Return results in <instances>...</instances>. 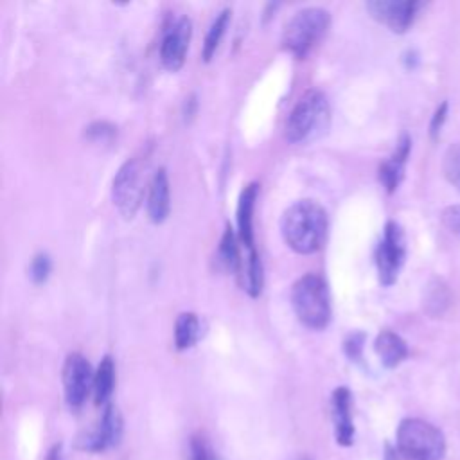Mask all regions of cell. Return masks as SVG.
Returning a JSON list of instances; mask_svg holds the SVG:
<instances>
[{"label":"cell","instance_id":"6da1fadb","mask_svg":"<svg viewBox=\"0 0 460 460\" xmlns=\"http://www.w3.org/2000/svg\"><path fill=\"white\" fill-rule=\"evenodd\" d=\"M327 212L313 199H300L289 205L280 217L284 243L296 253L307 255L320 250L327 235Z\"/></svg>","mask_w":460,"mask_h":460},{"label":"cell","instance_id":"7a4b0ae2","mask_svg":"<svg viewBox=\"0 0 460 460\" xmlns=\"http://www.w3.org/2000/svg\"><path fill=\"white\" fill-rule=\"evenodd\" d=\"M331 122L329 101L320 90L305 92L293 106L286 120V140L291 144H307L320 138Z\"/></svg>","mask_w":460,"mask_h":460},{"label":"cell","instance_id":"3957f363","mask_svg":"<svg viewBox=\"0 0 460 460\" xmlns=\"http://www.w3.org/2000/svg\"><path fill=\"white\" fill-rule=\"evenodd\" d=\"M395 447L402 460H442L446 437L435 424L419 417H406L397 426Z\"/></svg>","mask_w":460,"mask_h":460},{"label":"cell","instance_id":"277c9868","mask_svg":"<svg viewBox=\"0 0 460 460\" xmlns=\"http://www.w3.org/2000/svg\"><path fill=\"white\" fill-rule=\"evenodd\" d=\"M291 305L302 325L323 329L331 320V296L327 284L314 273L302 275L291 288Z\"/></svg>","mask_w":460,"mask_h":460},{"label":"cell","instance_id":"5b68a950","mask_svg":"<svg viewBox=\"0 0 460 460\" xmlns=\"http://www.w3.org/2000/svg\"><path fill=\"white\" fill-rule=\"evenodd\" d=\"M331 25V14L322 7L296 11L284 27L282 45L296 58H305L323 38Z\"/></svg>","mask_w":460,"mask_h":460},{"label":"cell","instance_id":"8992f818","mask_svg":"<svg viewBox=\"0 0 460 460\" xmlns=\"http://www.w3.org/2000/svg\"><path fill=\"white\" fill-rule=\"evenodd\" d=\"M146 169L140 160H126L111 183V199L124 219H133L144 198Z\"/></svg>","mask_w":460,"mask_h":460},{"label":"cell","instance_id":"52a82bcc","mask_svg":"<svg viewBox=\"0 0 460 460\" xmlns=\"http://www.w3.org/2000/svg\"><path fill=\"white\" fill-rule=\"evenodd\" d=\"M406 257V237L399 223L388 221L385 225L383 239L377 244L376 250V266L377 275L383 286L395 284L399 271L404 264Z\"/></svg>","mask_w":460,"mask_h":460},{"label":"cell","instance_id":"ba28073f","mask_svg":"<svg viewBox=\"0 0 460 460\" xmlns=\"http://www.w3.org/2000/svg\"><path fill=\"white\" fill-rule=\"evenodd\" d=\"M93 370L88 363V359L79 354L72 352L66 356L63 365V394L65 402L70 410H79L86 397L92 394L93 388Z\"/></svg>","mask_w":460,"mask_h":460},{"label":"cell","instance_id":"9c48e42d","mask_svg":"<svg viewBox=\"0 0 460 460\" xmlns=\"http://www.w3.org/2000/svg\"><path fill=\"white\" fill-rule=\"evenodd\" d=\"M122 431H124L122 415L119 408L110 402L104 406L101 420L95 426V429H92L86 437L81 438L79 447L90 453H104L120 444Z\"/></svg>","mask_w":460,"mask_h":460},{"label":"cell","instance_id":"30bf717a","mask_svg":"<svg viewBox=\"0 0 460 460\" xmlns=\"http://www.w3.org/2000/svg\"><path fill=\"white\" fill-rule=\"evenodd\" d=\"M420 7H422V2H417V0H370V2H367V9H368L370 16L397 34H402L411 27Z\"/></svg>","mask_w":460,"mask_h":460},{"label":"cell","instance_id":"8fae6325","mask_svg":"<svg viewBox=\"0 0 460 460\" xmlns=\"http://www.w3.org/2000/svg\"><path fill=\"white\" fill-rule=\"evenodd\" d=\"M190 36H192V23L189 16L176 18L165 29L160 41V61L167 70L176 72L183 66Z\"/></svg>","mask_w":460,"mask_h":460},{"label":"cell","instance_id":"7c38bea8","mask_svg":"<svg viewBox=\"0 0 460 460\" xmlns=\"http://www.w3.org/2000/svg\"><path fill=\"white\" fill-rule=\"evenodd\" d=\"M331 413L334 424V438L338 446L349 447L354 442L356 428L352 420V394L347 386L334 388L331 395Z\"/></svg>","mask_w":460,"mask_h":460},{"label":"cell","instance_id":"4fadbf2b","mask_svg":"<svg viewBox=\"0 0 460 460\" xmlns=\"http://www.w3.org/2000/svg\"><path fill=\"white\" fill-rule=\"evenodd\" d=\"M147 216L153 223H162L167 219L171 210V189H169V178L164 167L156 169L149 180L147 185Z\"/></svg>","mask_w":460,"mask_h":460},{"label":"cell","instance_id":"5bb4252c","mask_svg":"<svg viewBox=\"0 0 460 460\" xmlns=\"http://www.w3.org/2000/svg\"><path fill=\"white\" fill-rule=\"evenodd\" d=\"M410 149H411V138L404 133V135H401L394 155L390 158H386L379 167V180L388 194L395 192V189L399 187V183L402 180Z\"/></svg>","mask_w":460,"mask_h":460},{"label":"cell","instance_id":"9a60e30c","mask_svg":"<svg viewBox=\"0 0 460 460\" xmlns=\"http://www.w3.org/2000/svg\"><path fill=\"white\" fill-rule=\"evenodd\" d=\"M241 244V243H239ZM237 279L243 286V289L250 296H259L264 284V273H262V262L259 257V252L255 246L246 248L241 246V262L237 268Z\"/></svg>","mask_w":460,"mask_h":460},{"label":"cell","instance_id":"2e32d148","mask_svg":"<svg viewBox=\"0 0 460 460\" xmlns=\"http://www.w3.org/2000/svg\"><path fill=\"white\" fill-rule=\"evenodd\" d=\"M257 192H259V185L257 183H248L241 196H239V203H237V230H239V243L241 246L252 248L255 246L253 241V207H255V199H257Z\"/></svg>","mask_w":460,"mask_h":460},{"label":"cell","instance_id":"e0dca14e","mask_svg":"<svg viewBox=\"0 0 460 460\" xmlns=\"http://www.w3.org/2000/svg\"><path fill=\"white\" fill-rule=\"evenodd\" d=\"M374 350L379 356L385 368H395L408 358V345L406 341L394 331H381L376 336Z\"/></svg>","mask_w":460,"mask_h":460},{"label":"cell","instance_id":"ac0fdd59","mask_svg":"<svg viewBox=\"0 0 460 460\" xmlns=\"http://www.w3.org/2000/svg\"><path fill=\"white\" fill-rule=\"evenodd\" d=\"M113 386H115V365L111 356H104L93 374V388H92L93 402L102 408L110 404Z\"/></svg>","mask_w":460,"mask_h":460},{"label":"cell","instance_id":"d6986e66","mask_svg":"<svg viewBox=\"0 0 460 460\" xmlns=\"http://www.w3.org/2000/svg\"><path fill=\"white\" fill-rule=\"evenodd\" d=\"M201 336V323L196 313H181L176 318L174 323V347L178 350H187L192 345H196V341Z\"/></svg>","mask_w":460,"mask_h":460},{"label":"cell","instance_id":"ffe728a7","mask_svg":"<svg viewBox=\"0 0 460 460\" xmlns=\"http://www.w3.org/2000/svg\"><path fill=\"white\" fill-rule=\"evenodd\" d=\"M451 305V291L440 279H433L424 293V311L431 318L442 316Z\"/></svg>","mask_w":460,"mask_h":460},{"label":"cell","instance_id":"44dd1931","mask_svg":"<svg viewBox=\"0 0 460 460\" xmlns=\"http://www.w3.org/2000/svg\"><path fill=\"white\" fill-rule=\"evenodd\" d=\"M217 261L225 270L230 271H237L239 262H241V244H239V237L234 234V230L230 226H226L221 241H219V248H217Z\"/></svg>","mask_w":460,"mask_h":460},{"label":"cell","instance_id":"7402d4cb","mask_svg":"<svg viewBox=\"0 0 460 460\" xmlns=\"http://www.w3.org/2000/svg\"><path fill=\"white\" fill-rule=\"evenodd\" d=\"M228 20H230V9H223L216 18L214 22L210 23L208 27V32L205 36V43H203V50H201V56H203V61H210L212 56L216 54L221 40H223V34L228 27Z\"/></svg>","mask_w":460,"mask_h":460},{"label":"cell","instance_id":"603a6c76","mask_svg":"<svg viewBox=\"0 0 460 460\" xmlns=\"http://www.w3.org/2000/svg\"><path fill=\"white\" fill-rule=\"evenodd\" d=\"M442 172L446 180L460 190V142L446 149L442 158Z\"/></svg>","mask_w":460,"mask_h":460},{"label":"cell","instance_id":"cb8c5ba5","mask_svg":"<svg viewBox=\"0 0 460 460\" xmlns=\"http://www.w3.org/2000/svg\"><path fill=\"white\" fill-rule=\"evenodd\" d=\"M189 460H221L203 435H192L189 440Z\"/></svg>","mask_w":460,"mask_h":460},{"label":"cell","instance_id":"d4e9b609","mask_svg":"<svg viewBox=\"0 0 460 460\" xmlns=\"http://www.w3.org/2000/svg\"><path fill=\"white\" fill-rule=\"evenodd\" d=\"M49 273H50V257L47 253L34 255L31 268H29V275H31L32 282H36V284L45 282Z\"/></svg>","mask_w":460,"mask_h":460},{"label":"cell","instance_id":"484cf974","mask_svg":"<svg viewBox=\"0 0 460 460\" xmlns=\"http://www.w3.org/2000/svg\"><path fill=\"white\" fill-rule=\"evenodd\" d=\"M84 135L90 140H106L115 135V126L104 120H97V122H92L88 128H84Z\"/></svg>","mask_w":460,"mask_h":460},{"label":"cell","instance_id":"4316f807","mask_svg":"<svg viewBox=\"0 0 460 460\" xmlns=\"http://www.w3.org/2000/svg\"><path fill=\"white\" fill-rule=\"evenodd\" d=\"M446 117H447V101H442V102L437 106V110L433 111L431 120H429V137H431L433 140L438 138V135H440V131H442V126H444V122H446Z\"/></svg>","mask_w":460,"mask_h":460},{"label":"cell","instance_id":"83f0119b","mask_svg":"<svg viewBox=\"0 0 460 460\" xmlns=\"http://www.w3.org/2000/svg\"><path fill=\"white\" fill-rule=\"evenodd\" d=\"M442 223L446 225L447 230L460 235V205L446 207L442 212Z\"/></svg>","mask_w":460,"mask_h":460},{"label":"cell","instance_id":"f1b7e54d","mask_svg":"<svg viewBox=\"0 0 460 460\" xmlns=\"http://www.w3.org/2000/svg\"><path fill=\"white\" fill-rule=\"evenodd\" d=\"M363 340H365V334H352L345 340L343 343V350L345 354L350 358V359H358L359 354H361V347H363Z\"/></svg>","mask_w":460,"mask_h":460},{"label":"cell","instance_id":"f546056e","mask_svg":"<svg viewBox=\"0 0 460 460\" xmlns=\"http://www.w3.org/2000/svg\"><path fill=\"white\" fill-rule=\"evenodd\" d=\"M45 460H66L65 458V449H63V444L61 442H56L50 446V449L47 451L45 455Z\"/></svg>","mask_w":460,"mask_h":460},{"label":"cell","instance_id":"4dcf8cb0","mask_svg":"<svg viewBox=\"0 0 460 460\" xmlns=\"http://www.w3.org/2000/svg\"><path fill=\"white\" fill-rule=\"evenodd\" d=\"M385 460H402V458H401V455H399V451H397L395 446L386 444V446H385Z\"/></svg>","mask_w":460,"mask_h":460},{"label":"cell","instance_id":"1f68e13d","mask_svg":"<svg viewBox=\"0 0 460 460\" xmlns=\"http://www.w3.org/2000/svg\"><path fill=\"white\" fill-rule=\"evenodd\" d=\"M304 460H307V458H304Z\"/></svg>","mask_w":460,"mask_h":460}]
</instances>
